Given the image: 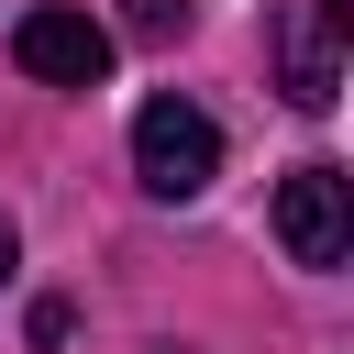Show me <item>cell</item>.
Returning a JSON list of instances; mask_svg holds the SVG:
<instances>
[{"label": "cell", "instance_id": "obj_2", "mask_svg": "<svg viewBox=\"0 0 354 354\" xmlns=\"http://www.w3.org/2000/svg\"><path fill=\"white\" fill-rule=\"evenodd\" d=\"M343 44H354V0H288L277 11V88L299 111L343 100Z\"/></svg>", "mask_w": 354, "mask_h": 354}, {"label": "cell", "instance_id": "obj_6", "mask_svg": "<svg viewBox=\"0 0 354 354\" xmlns=\"http://www.w3.org/2000/svg\"><path fill=\"white\" fill-rule=\"evenodd\" d=\"M11 266H22V232H11V210H0V288H11Z\"/></svg>", "mask_w": 354, "mask_h": 354}, {"label": "cell", "instance_id": "obj_1", "mask_svg": "<svg viewBox=\"0 0 354 354\" xmlns=\"http://www.w3.org/2000/svg\"><path fill=\"white\" fill-rule=\"evenodd\" d=\"M133 177H144L155 199H199V188L221 177V122H210L199 100L155 88V100L133 111Z\"/></svg>", "mask_w": 354, "mask_h": 354}, {"label": "cell", "instance_id": "obj_5", "mask_svg": "<svg viewBox=\"0 0 354 354\" xmlns=\"http://www.w3.org/2000/svg\"><path fill=\"white\" fill-rule=\"evenodd\" d=\"M122 22H133V44H177L188 33V0H133Z\"/></svg>", "mask_w": 354, "mask_h": 354}, {"label": "cell", "instance_id": "obj_3", "mask_svg": "<svg viewBox=\"0 0 354 354\" xmlns=\"http://www.w3.org/2000/svg\"><path fill=\"white\" fill-rule=\"evenodd\" d=\"M11 66H22V77H44V88H100V77H111V22H88V11L44 0V11H22V22H11Z\"/></svg>", "mask_w": 354, "mask_h": 354}, {"label": "cell", "instance_id": "obj_4", "mask_svg": "<svg viewBox=\"0 0 354 354\" xmlns=\"http://www.w3.org/2000/svg\"><path fill=\"white\" fill-rule=\"evenodd\" d=\"M277 243H288V266H343L354 254V177L343 166H299L288 188H277Z\"/></svg>", "mask_w": 354, "mask_h": 354}]
</instances>
